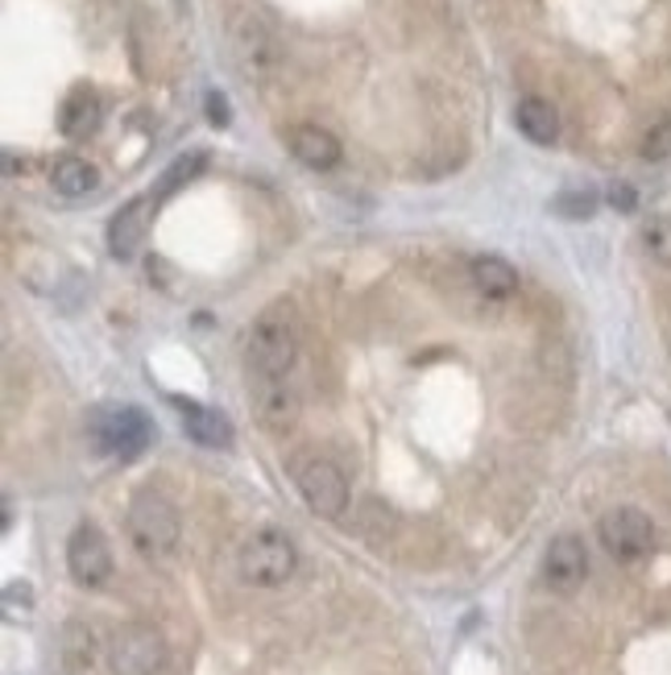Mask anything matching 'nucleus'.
Here are the masks:
<instances>
[{"label": "nucleus", "mask_w": 671, "mask_h": 675, "mask_svg": "<svg viewBox=\"0 0 671 675\" xmlns=\"http://www.w3.org/2000/svg\"><path fill=\"white\" fill-rule=\"evenodd\" d=\"M125 518H129V539H133V547L145 559H166L178 547L183 518H178V506H174L166 493L158 490L133 493Z\"/></svg>", "instance_id": "f257e3e1"}, {"label": "nucleus", "mask_w": 671, "mask_h": 675, "mask_svg": "<svg viewBox=\"0 0 671 675\" xmlns=\"http://www.w3.org/2000/svg\"><path fill=\"white\" fill-rule=\"evenodd\" d=\"M299 356V328L286 307L261 311L249 332V373L253 377H291Z\"/></svg>", "instance_id": "f03ea898"}, {"label": "nucleus", "mask_w": 671, "mask_h": 675, "mask_svg": "<svg viewBox=\"0 0 671 675\" xmlns=\"http://www.w3.org/2000/svg\"><path fill=\"white\" fill-rule=\"evenodd\" d=\"M294 564H299V551H294V539L278 526H261L249 539L241 543V556H237V568H241L245 585H258V589H278L294 576Z\"/></svg>", "instance_id": "7ed1b4c3"}, {"label": "nucleus", "mask_w": 671, "mask_h": 675, "mask_svg": "<svg viewBox=\"0 0 671 675\" xmlns=\"http://www.w3.org/2000/svg\"><path fill=\"white\" fill-rule=\"evenodd\" d=\"M108 672L112 675H158L166 663V642L154 625L129 622L108 639Z\"/></svg>", "instance_id": "20e7f679"}, {"label": "nucleus", "mask_w": 671, "mask_h": 675, "mask_svg": "<svg viewBox=\"0 0 671 675\" xmlns=\"http://www.w3.org/2000/svg\"><path fill=\"white\" fill-rule=\"evenodd\" d=\"M91 439L96 448L108 452V457H121V460H133L150 448L154 439V422L145 410L138 406H108L91 419Z\"/></svg>", "instance_id": "39448f33"}, {"label": "nucleus", "mask_w": 671, "mask_h": 675, "mask_svg": "<svg viewBox=\"0 0 671 675\" xmlns=\"http://www.w3.org/2000/svg\"><path fill=\"white\" fill-rule=\"evenodd\" d=\"M597 539L618 564H638L654 551V523L638 506H618L597 523Z\"/></svg>", "instance_id": "423d86ee"}, {"label": "nucleus", "mask_w": 671, "mask_h": 675, "mask_svg": "<svg viewBox=\"0 0 671 675\" xmlns=\"http://www.w3.org/2000/svg\"><path fill=\"white\" fill-rule=\"evenodd\" d=\"M294 485L303 493V502H307L320 518H340L348 506V476L340 473V464H332L324 457H311L303 460L299 469H294Z\"/></svg>", "instance_id": "0eeeda50"}, {"label": "nucleus", "mask_w": 671, "mask_h": 675, "mask_svg": "<svg viewBox=\"0 0 671 675\" xmlns=\"http://www.w3.org/2000/svg\"><path fill=\"white\" fill-rule=\"evenodd\" d=\"M67 572L84 589H100L112 576V547L96 523H79L67 539Z\"/></svg>", "instance_id": "6e6552de"}, {"label": "nucleus", "mask_w": 671, "mask_h": 675, "mask_svg": "<svg viewBox=\"0 0 671 675\" xmlns=\"http://www.w3.org/2000/svg\"><path fill=\"white\" fill-rule=\"evenodd\" d=\"M588 576V551H585V539L576 535H555L543 551V580H548L551 592H576L585 585Z\"/></svg>", "instance_id": "1a4fd4ad"}, {"label": "nucleus", "mask_w": 671, "mask_h": 675, "mask_svg": "<svg viewBox=\"0 0 671 675\" xmlns=\"http://www.w3.org/2000/svg\"><path fill=\"white\" fill-rule=\"evenodd\" d=\"M249 398L258 406V419L270 431H286L294 422V415H299V398H294L291 377H253Z\"/></svg>", "instance_id": "9d476101"}, {"label": "nucleus", "mask_w": 671, "mask_h": 675, "mask_svg": "<svg viewBox=\"0 0 671 675\" xmlns=\"http://www.w3.org/2000/svg\"><path fill=\"white\" fill-rule=\"evenodd\" d=\"M178 415H183V431L204 448H232V422L224 419L220 410H212L204 403H191V398H174Z\"/></svg>", "instance_id": "9b49d317"}, {"label": "nucleus", "mask_w": 671, "mask_h": 675, "mask_svg": "<svg viewBox=\"0 0 671 675\" xmlns=\"http://www.w3.org/2000/svg\"><path fill=\"white\" fill-rule=\"evenodd\" d=\"M145 228H150V200H129L117 216L108 219V249H112V257L129 261L141 249Z\"/></svg>", "instance_id": "f8f14e48"}, {"label": "nucleus", "mask_w": 671, "mask_h": 675, "mask_svg": "<svg viewBox=\"0 0 671 675\" xmlns=\"http://www.w3.org/2000/svg\"><path fill=\"white\" fill-rule=\"evenodd\" d=\"M291 153L311 170H332L345 150H340L336 133H327L320 125H299V129H291Z\"/></svg>", "instance_id": "ddd939ff"}, {"label": "nucleus", "mask_w": 671, "mask_h": 675, "mask_svg": "<svg viewBox=\"0 0 671 675\" xmlns=\"http://www.w3.org/2000/svg\"><path fill=\"white\" fill-rule=\"evenodd\" d=\"M100 117H104V104L91 87H75L67 100H63V113H58V129L63 137L71 141H84L100 129Z\"/></svg>", "instance_id": "4468645a"}, {"label": "nucleus", "mask_w": 671, "mask_h": 675, "mask_svg": "<svg viewBox=\"0 0 671 675\" xmlns=\"http://www.w3.org/2000/svg\"><path fill=\"white\" fill-rule=\"evenodd\" d=\"M468 278L485 299H515L518 294V270L498 254H481L468 261Z\"/></svg>", "instance_id": "2eb2a0df"}, {"label": "nucleus", "mask_w": 671, "mask_h": 675, "mask_svg": "<svg viewBox=\"0 0 671 675\" xmlns=\"http://www.w3.org/2000/svg\"><path fill=\"white\" fill-rule=\"evenodd\" d=\"M515 125H518V133L527 137V141H534V146H551V141L560 137V113H555L543 96H527V100H518Z\"/></svg>", "instance_id": "dca6fc26"}, {"label": "nucleus", "mask_w": 671, "mask_h": 675, "mask_svg": "<svg viewBox=\"0 0 671 675\" xmlns=\"http://www.w3.org/2000/svg\"><path fill=\"white\" fill-rule=\"evenodd\" d=\"M51 183L58 195H67V200H84V195H91V191L100 186V170L71 153V158H58V162H54Z\"/></svg>", "instance_id": "f3484780"}, {"label": "nucleus", "mask_w": 671, "mask_h": 675, "mask_svg": "<svg viewBox=\"0 0 671 675\" xmlns=\"http://www.w3.org/2000/svg\"><path fill=\"white\" fill-rule=\"evenodd\" d=\"M63 658H67L71 672H87L91 667L96 642H91V630L84 622H67V630H63Z\"/></svg>", "instance_id": "a211bd4d"}, {"label": "nucleus", "mask_w": 671, "mask_h": 675, "mask_svg": "<svg viewBox=\"0 0 671 675\" xmlns=\"http://www.w3.org/2000/svg\"><path fill=\"white\" fill-rule=\"evenodd\" d=\"M642 249L651 254V261L671 270V216H654L642 224Z\"/></svg>", "instance_id": "6ab92c4d"}, {"label": "nucleus", "mask_w": 671, "mask_h": 675, "mask_svg": "<svg viewBox=\"0 0 671 675\" xmlns=\"http://www.w3.org/2000/svg\"><path fill=\"white\" fill-rule=\"evenodd\" d=\"M597 191H588V186H576V191H564V195H555L551 200V212L564 219H588L597 212Z\"/></svg>", "instance_id": "aec40b11"}, {"label": "nucleus", "mask_w": 671, "mask_h": 675, "mask_svg": "<svg viewBox=\"0 0 671 675\" xmlns=\"http://www.w3.org/2000/svg\"><path fill=\"white\" fill-rule=\"evenodd\" d=\"M204 167H207V153H187V158H178V162L162 174V191H158V195H171V191H178V186L191 183V179H195Z\"/></svg>", "instance_id": "412c9836"}, {"label": "nucleus", "mask_w": 671, "mask_h": 675, "mask_svg": "<svg viewBox=\"0 0 671 675\" xmlns=\"http://www.w3.org/2000/svg\"><path fill=\"white\" fill-rule=\"evenodd\" d=\"M642 158L647 162H668L671 158V117H663L659 125L647 129V137H642Z\"/></svg>", "instance_id": "4be33fe9"}, {"label": "nucleus", "mask_w": 671, "mask_h": 675, "mask_svg": "<svg viewBox=\"0 0 671 675\" xmlns=\"http://www.w3.org/2000/svg\"><path fill=\"white\" fill-rule=\"evenodd\" d=\"M609 207H618V212H635L638 191L630 183H614V186H609Z\"/></svg>", "instance_id": "5701e85b"}, {"label": "nucleus", "mask_w": 671, "mask_h": 675, "mask_svg": "<svg viewBox=\"0 0 671 675\" xmlns=\"http://www.w3.org/2000/svg\"><path fill=\"white\" fill-rule=\"evenodd\" d=\"M207 120H212V125H228V120H232V113H228V100H224L220 92H207Z\"/></svg>", "instance_id": "b1692460"}]
</instances>
